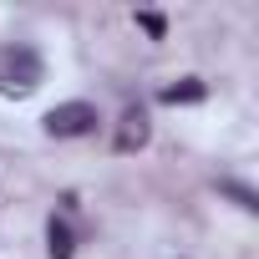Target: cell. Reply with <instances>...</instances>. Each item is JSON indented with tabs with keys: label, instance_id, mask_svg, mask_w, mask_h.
Masks as SVG:
<instances>
[{
	"label": "cell",
	"instance_id": "obj_1",
	"mask_svg": "<svg viewBox=\"0 0 259 259\" xmlns=\"http://www.w3.org/2000/svg\"><path fill=\"white\" fill-rule=\"evenodd\" d=\"M41 76H46L41 51H31V46H0V92H6V97L36 92Z\"/></svg>",
	"mask_w": 259,
	"mask_h": 259
},
{
	"label": "cell",
	"instance_id": "obj_3",
	"mask_svg": "<svg viewBox=\"0 0 259 259\" xmlns=\"http://www.w3.org/2000/svg\"><path fill=\"white\" fill-rule=\"evenodd\" d=\"M138 148H148V112L143 107H133L117 127V153H138Z\"/></svg>",
	"mask_w": 259,
	"mask_h": 259
},
{
	"label": "cell",
	"instance_id": "obj_6",
	"mask_svg": "<svg viewBox=\"0 0 259 259\" xmlns=\"http://www.w3.org/2000/svg\"><path fill=\"white\" fill-rule=\"evenodd\" d=\"M219 188H224V193H229V198H234V203H239L244 213H254V208H259V198H254V188H244V183H234V178H224Z\"/></svg>",
	"mask_w": 259,
	"mask_h": 259
},
{
	"label": "cell",
	"instance_id": "obj_7",
	"mask_svg": "<svg viewBox=\"0 0 259 259\" xmlns=\"http://www.w3.org/2000/svg\"><path fill=\"white\" fill-rule=\"evenodd\" d=\"M138 26H143L148 36H163V16H153V11H143V16H138Z\"/></svg>",
	"mask_w": 259,
	"mask_h": 259
},
{
	"label": "cell",
	"instance_id": "obj_5",
	"mask_svg": "<svg viewBox=\"0 0 259 259\" xmlns=\"http://www.w3.org/2000/svg\"><path fill=\"white\" fill-rule=\"evenodd\" d=\"M163 102H168V107H178V102H203V81H198V76H183L178 87H163Z\"/></svg>",
	"mask_w": 259,
	"mask_h": 259
},
{
	"label": "cell",
	"instance_id": "obj_2",
	"mask_svg": "<svg viewBox=\"0 0 259 259\" xmlns=\"http://www.w3.org/2000/svg\"><path fill=\"white\" fill-rule=\"evenodd\" d=\"M46 133L51 138H87L97 133V107L92 102H61L46 112Z\"/></svg>",
	"mask_w": 259,
	"mask_h": 259
},
{
	"label": "cell",
	"instance_id": "obj_4",
	"mask_svg": "<svg viewBox=\"0 0 259 259\" xmlns=\"http://www.w3.org/2000/svg\"><path fill=\"white\" fill-rule=\"evenodd\" d=\"M46 244H51V259H71V229H66V219H51L46 224Z\"/></svg>",
	"mask_w": 259,
	"mask_h": 259
}]
</instances>
